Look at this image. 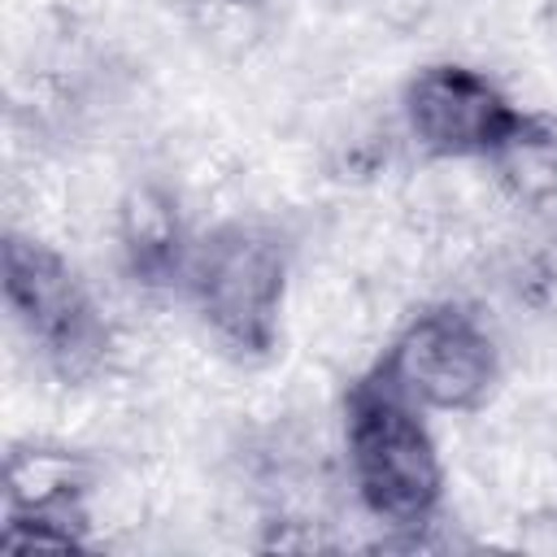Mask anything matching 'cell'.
Here are the masks:
<instances>
[{"mask_svg": "<svg viewBox=\"0 0 557 557\" xmlns=\"http://www.w3.org/2000/svg\"><path fill=\"white\" fill-rule=\"evenodd\" d=\"M296 244L274 218H222L196 231L183 300L205 335L235 361H265L292 300Z\"/></svg>", "mask_w": 557, "mask_h": 557, "instance_id": "7a4b0ae2", "label": "cell"}, {"mask_svg": "<svg viewBox=\"0 0 557 557\" xmlns=\"http://www.w3.org/2000/svg\"><path fill=\"white\" fill-rule=\"evenodd\" d=\"M339 457L352 505L383 531L379 548H435L448 466L418 405L370 370L348 379Z\"/></svg>", "mask_w": 557, "mask_h": 557, "instance_id": "6da1fadb", "label": "cell"}, {"mask_svg": "<svg viewBox=\"0 0 557 557\" xmlns=\"http://www.w3.org/2000/svg\"><path fill=\"white\" fill-rule=\"evenodd\" d=\"M4 305L35 361L65 387L113 374L117 322L70 257L39 235L4 239Z\"/></svg>", "mask_w": 557, "mask_h": 557, "instance_id": "277c9868", "label": "cell"}, {"mask_svg": "<svg viewBox=\"0 0 557 557\" xmlns=\"http://www.w3.org/2000/svg\"><path fill=\"white\" fill-rule=\"evenodd\" d=\"M370 374L422 413L461 418L487 409L496 396L505 348L492 318L483 313V300L435 296L396 322Z\"/></svg>", "mask_w": 557, "mask_h": 557, "instance_id": "3957f363", "label": "cell"}, {"mask_svg": "<svg viewBox=\"0 0 557 557\" xmlns=\"http://www.w3.org/2000/svg\"><path fill=\"white\" fill-rule=\"evenodd\" d=\"M505 209L557 248V113H527L522 126L487 157Z\"/></svg>", "mask_w": 557, "mask_h": 557, "instance_id": "ba28073f", "label": "cell"}, {"mask_svg": "<svg viewBox=\"0 0 557 557\" xmlns=\"http://www.w3.org/2000/svg\"><path fill=\"white\" fill-rule=\"evenodd\" d=\"M104 461L61 435H35L9 448L4 461V513H70L87 509V496Z\"/></svg>", "mask_w": 557, "mask_h": 557, "instance_id": "52a82bcc", "label": "cell"}, {"mask_svg": "<svg viewBox=\"0 0 557 557\" xmlns=\"http://www.w3.org/2000/svg\"><path fill=\"white\" fill-rule=\"evenodd\" d=\"M183 26L218 65H252L278 35L274 0H183Z\"/></svg>", "mask_w": 557, "mask_h": 557, "instance_id": "9c48e42d", "label": "cell"}, {"mask_svg": "<svg viewBox=\"0 0 557 557\" xmlns=\"http://www.w3.org/2000/svg\"><path fill=\"white\" fill-rule=\"evenodd\" d=\"M531 22H535V30L548 39V48L557 52V0H540L535 13H531Z\"/></svg>", "mask_w": 557, "mask_h": 557, "instance_id": "30bf717a", "label": "cell"}, {"mask_svg": "<svg viewBox=\"0 0 557 557\" xmlns=\"http://www.w3.org/2000/svg\"><path fill=\"white\" fill-rule=\"evenodd\" d=\"M109 239L122 278L148 292L183 296V270L196 239L191 209L165 174H135L117 187L109 213Z\"/></svg>", "mask_w": 557, "mask_h": 557, "instance_id": "8992f818", "label": "cell"}, {"mask_svg": "<svg viewBox=\"0 0 557 557\" xmlns=\"http://www.w3.org/2000/svg\"><path fill=\"white\" fill-rule=\"evenodd\" d=\"M400 135L422 161H487L527 117L509 87L470 61H426L400 83Z\"/></svg>", "mask_w": 557, "mask_h": 557, "instance_id": "5b68a950", "label": "cell"}]
</instances>
